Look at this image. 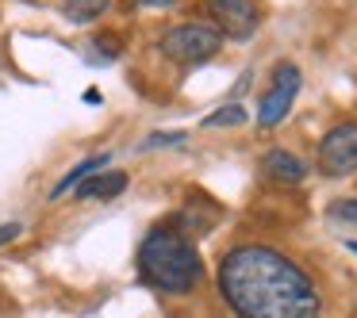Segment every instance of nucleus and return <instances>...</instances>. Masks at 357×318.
Instances as JSON below:
<instances>
[{"label":"nucleus","mask_w":357,"mask_h":318,"mask_svg":"<svg viewBox=\"0 0 357 318\" xmlns=\"http://www.w3.org/2000/svg\"><path fill=\"white\" fill-rule=\"evenodd\" d=\"M219 292L238 318H319L315 280L273 246H234L219 264Z\"/></svg>","instance_id":"1"},{"label":"nucleus","mask_w":357,"mask_h":318,"mask_svg":"<svg viewBox=\"0 0 357 318\" xmlns=\"http://www.w3.org/2000/svg\"><path fill=\"white\" fill-rule=\"evenodd\" d=\"M139 272L165 295H188L204 280V261L192 238L177 226H154L139 246Z\"/></svg>","instance_id":"2"},{"label":"nucleus","mask_w":357,"mask_h":318,"mask_svg":"<svg viewBox=\"0 0 357 318\" xmlns=\"http://www.w3.org/2000/svg\"><path fill=\"white\" fill-rule=\"evenodd\" d=\"M158 47H162V54L169 58L173 65H204L208 58L219 54L223 35L211 24H177L162 35Z\"/></svg>","instance_id":"3"},{"label":"nucleus","mask_w":357,"mask_h":318,"mask_svg":"<svg viewBox=\"0 0 357 318\" xmlns=\"http://www.w3.org/2000/svg\"><path fill=\"white\" fill-rule=\"evenodd\" d=\"M300 85H303V77H300V70H296L292 62H284V65H277V70H273L269 93L257 100V127H261V131L277 127L280 119L292 111L296 96H300Z\"/></svg>","instance_id":"4"},{"label":"nucleus","mask_w":357,"mask_h":318,"mask_svg":"<svg viewBox=\"0 0 357 318\" xmlns=\"http://www.w3.org/2000/svg\"><path fill=\"white\" fill-rule=\"evenodd\" d=\"M319 173L323 177H349L357 173V123H338L319 142Z\"/></svg>","instance_id":"5"},{"label":"nucleus","mask_w":357,"mask_h":318,"mask_svg":"<svg viewBox=\"0 0 357 318\" xmlns=\"http://www.w3.org/2000/svg\"><path fill=\"white\" fill-rule=\"evenodd\" d=\"M211 16H215L219 35L227 39H250L257 31V4L254 0H208Z\"/></svg>","instance_id":"6"},{"label":"nucleus","mask_w":357,"mask_h":318,"mask_svg":"<svg viewBox=\"0 0 357 318\" xmlns=\"http://www.w3.org/2000/svg\"><path fill=\"white\" fill-rule=\"evenodd\" d=\"M123 188H127V173H119V169H100V173H93V177H85L77 184V196L81 200H100V203H108V200H116V196H123Z\"/></svg>","instance_id":"7"},{"label":"nucleus","mask_w":357,"mask_h":318,"mask_svg":"<svg viewBox=\"0 0 357 318\" xmlns=\"http://www.w3.org/2000/svg\"><path fill=\"white\" fill-rule=\"evenodd\" d=\"M261 165L273 180H280V184H300V180L307 177V165L296 154H288V150H269V154L261 157Z\"/></svg>","instance_id":"8"},{"label":"nucleus","mask_w":357,"mask_h":318,"mask_svg":"<svg viewBox=\"0 0 357 318\" xmlns=\"http://www.w3.org/2000/svg\"><path fill=\"white\" fill-rule=\"evenodd\" d=\"M108 161H112V154H93V157H85V161H77V165H73V169L66 173V177L58 180V184H54V192H50V200H58V196H66L70 188H77L81 180H85V177H93V173H100Z\"/></svg>","instance_id":"9"},{"label":"nucleus","mask_w":357,"mask_h":318,"mask_svg":"<svg viewBox=\"0 0 357 318\" xmlns=\"http://www.w3.org/2000/svg\"><path fill=\"white\" fill-rule=\"evenodd\" d=\"M112 0H62V16L70 19V24H93V19H100L104 12H108Z\"/></svg>","instance_id":"10"},{"label":"nucleus","mask_w":357,"mask_h":318,"mask_svg":"<svg viewBox=\"0 0 357 318\" xmlns=\"http://www.w3.org/2000/svg\"><path fill=\"white\" fill-rule=\"evenodd\" d=\"M242 123H246V108L242 104H223L219 111H211L204 119V127H242Z\"/></svg>","instance_id":"11"},{"label":"nucleus","mask_w":357,"mask_h":318,"mask_svg":"<svg viewBox=\"0 0 357 318\" xmlns=\"http://www.w3.org/2000/svg\"><path fill=\"white\" fill-rule=\"evenodd\" d=\"M326 215H331V218H338V223L357 226V196H349V200H334L331 207H326Z\"/></svg>","instance_id":"12"},{"label":"nucleus","mask_w":357,"mask_h":318,"mask_svg":"<svg viewBox=\"0 0 357 318\" xmlns=\"http://www.w3.org/2000/svg\"><path fill=\"white\" fill-rule=\"evenodd\" d=\"M93 50L104 58V62H112V58L123 54V39H119V35H96V39H93Z\"/></svg>","instance_id":"13"},{"label":"nucleus","mask_w":357,"mask_h":318,"mask_svg":"<svg viewBox=\"0 0 357 318\" xmlns=\"http://www.w3.org/2000/svg\"><path fill=\"white\" fill-rule=\"evenodd\" d=\"M185 142V131H158L150 138H142L139 150H162V146H181Z\"/></svg>","instance_id":"14"},{"label":"nucleus","mask_w":357,"mask_h":318,"mask_svg":"<svg viewBox=\"0 0 357 318\" xmlns=\"http://www.w3.org/2000/svg\"><path fill=\"white\" fill-rule=\"evenodd\" d=\"M20 234H24V226H20V223H4V226H0V249L8 246V241H16Z\"/></svg>","instance_id":"15"},{"label":"nucleus","mask_w":357,"mask_h":318,"mask_svg":"<svg viewBox=\"0 0 357 318\" xmlns=\"http://www.w3.org/2000/svg\"><path fill=\"white\" fill-rule=\"evenodd\" d=\"M139 4H146V8H169L173 0H139Z\"/></svg>","instance_id":"16"},{"label":"nucleus","mask_w":357,"mask_h":318,"mask_svg":"<svg viewBox=\"0 0 357 318\" xmlns=\"http://www.w3.org/2000/svg\"><path fill=\"white\" fill-rule=\"evenodd\" d=\"M346 249H349V253H357V241H346Z\"/></svg>","instance_id":"17"}]
</instances>
